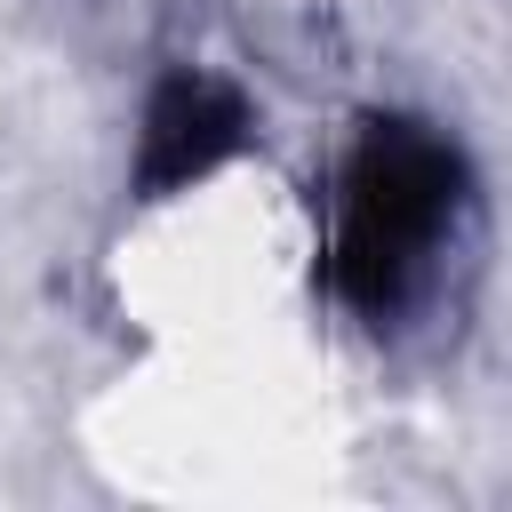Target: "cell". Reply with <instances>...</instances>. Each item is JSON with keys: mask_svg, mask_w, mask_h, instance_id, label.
Instances as JSON below:
<instances>
[{"mask_svg": "<svg viewBox=\"0 0 512 512\" xmlns=\"http://www.w3.org/2000/svg\"><path fill=\"white\" fill-rule=\"evenodd\" d=\"M480 240V168L432 112L376 104L352 120L328 176V288L368 336H408L440 312Z\"/></svg>", "mask_w": 512, "mask_h": 512, "instance_id": "obj_1", "label": "cell"}, {"mask_svg": "<svg viewBox=\"0 0 512 512\" xmlns=\"http://www.w3.org/2000/svg\"><path fill=\"white\" fill-rule=\"evenodd\" d=\"M248 136H256V104L240 80H224L208 64H168L136 112V192L144 200L192 192L200 176L240 160Z\"/></svg>", "mask_w": 512, "mask_h": 512, "instance_id": "obj_2", "label": "cell"}]
</instances>
